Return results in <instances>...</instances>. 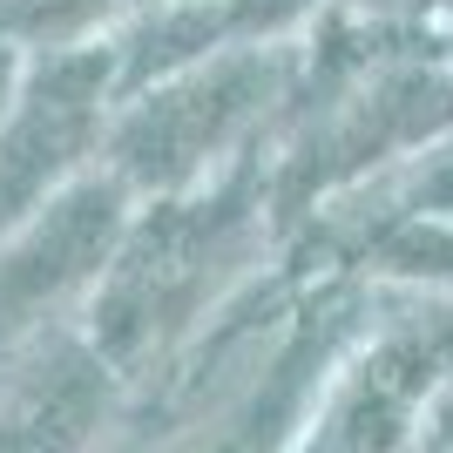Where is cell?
I'll list each match as a JSON object with an SVG mask.
<instances>
[{
	"label": "cell",
	"mask_w": 453,
	"mask_h": 453,
	"mask_svg": "<svg viewBox=\"0 0 453 453\" xmlns=\"http://www.w3.org/2000/svg\"><path fill=\"white\" fill-rule=\"evenodd\" d=\"M102 7H109V0H35L20 20H27L35 35H61V27H81V20L102 14Z\"/></svg>",
	"instance_id": "obj_6"
},
{
	"label": "cell",
	"mask_w": 453,
	"mask_h": 453,
	"mask_svg": "<svg viewBox=\"0 0 453 453\" xmlns=\"http://www.w3.org/2000/svg\"><path fill=\"white\" fill-rule=\"evenodd\" d=\"M237 224V196L217 203H170L135 230L95 298V359L109 372H135L176 325L196 311L210 257Z\"/></svg>",
	"instance_id": "obj_1"
},
{
	"label": "cell",
	"mask_w": 453,
	"mask_h": 453,
	"mask_svg": "<svg viewBox=\"0 0 453 453\" xmlns=\"http://www.w3.org/2000/svg\"><path fill=\"white\" fill-rule=\"evenodd\" d=\"M7 68H14V55H7V41H0V95H7Z\"/></svg>",
	"instance_id": "obj_7"
},
{
	"label": "cell",
	"mask_w": 453,
	"mask_h": 453,
	"mask_svg": "<svg viewBox=\"0 0 453 453\" xmlns=\"http://www.w3.org/2000/svg\"><path fill=\"white\" fill-rule=\"evenodd\" d=\"M102 81H109V61L102 55H68L27 88L14 129L0 142V210H20L81 142H88Z\"/></svg>",
	"instance_id": "obj_4"
},
{
	"label": "cell",
	"mask_w": 453,
	"mask_h": 453,
	"mask_svg": "<svg viewBox=\"0 0 453 453\" xmlns=\"http://www.w3.org/2000/svg\"><path fill=\"white\" fill-rule=\"evenodd\" d=\"M453 365V332H399L352 365L319 440L304 453H399L413 440V419L434 393V379Z\"/></svg>",
	"instance_id": "obj_3"
},
{
	"label": "cell",
	"mask_w": 453,
	"mask_h": 453,
	"mask_svg": "<svg viewBox=\"0 0 453 453\" xmlns=\"http://www.w3.org/2000/svg\"><path fill=\"white\" fill-rule=\"evenodd\" d=\"M102 359L61 352L55 365H41L0 413V453H81L95 413H102Z\"/></svg>",
	"instance_id": "obj_5"
},
{
	"label": "cell",
	"mask_w": 453,
	"mask_h": 453,
	"mask_svg": "<svg viewBox=\"0 0 453 453\" xmlns=\"http://www.w3.org/2000/svg\"><path fill=\"white\" fill-rule=\"evenodd\" d=\"M265 88H271L265 61H224V68H203V75L163 88L156 102L129 115L122 170L150 189H176L244 129V115L265 102Z\"/></svg>",
	"instance_id": "obj_2"
}]
</instances>
